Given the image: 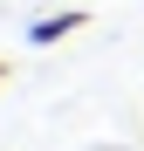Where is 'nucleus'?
<instances>
[{
  "instance_id": "obj_2",
  "label": "nucleus",
  "mask_w": 144,
  "mask_h": 151,
  "mask_svg": "<svg viewBox=\"0 0 144 151\" xmlns=\"http://www.w3.org/2000/svg\"><path fill=\"white\" fill-rule=\"evenodd\" d=\"M0 83H7V62H0Z\"/></svg>"
},
{
  "instance_id": "obj_1",
  "label": "nucleus",
  "mask_w": 144,
  "mask_h": 151,
  "mask_svg": "<svg viewBox=\"0 0 144 151\" xmlns=\"http://www.w3.org/2000/svg\"><path fill=\"white\" fill-rule=\"evenodd\" d=\"M76 28H89V14L82 7H62V14H41V21H28V41L34 48H55V41H69Z\"/></svg>"
}]
</instances>
